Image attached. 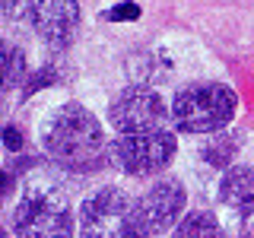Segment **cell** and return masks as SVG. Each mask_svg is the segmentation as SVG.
<instances>
[{"label": "cell", "mask_w": 254, "mask_h": 238, "mask_svg": "<svg viewBox=\"0 0 254 238\" xmlns=\"http://www.w3.org/2000/svg\"><path fill=\"white\" fill-rule=\"evenodd\" d=\"M175 156H178V137L172 130L118 133L108 146V165L133 178H153L165 172Z\"/></svg>", "instance_id": "5"}, {"label": "cell", "mask_w": 254, "mask_h": 238, "mask_svg": "<svg viewBox=\"0 0 254 238\" xmlns=\"http://www.w3.org/2000/svg\"><path fill=\"white\" fill-rule=\"evenodd\" d=\"M108 22H121V19H140V6L133 3V0H124V3H118V6H111V10L102 13Z\"/></svg>", "instance_id": "14"}, {"label": "cell", "mask_w": 254, "mask_h": 238, "mask_svg": "<svg viewBox=\"0 0 254 238\" xmlns=\"http://www.w3.org/2000/svg\"><path fill=\"white\" fill-rule=\"evenodd\" d=\"M185 203H188V190L175 178H159L143 190L140 197H133L137 219H140V226L146 229V235L169 232L175 222H178Z\"/></svg>", "instance_id": "7"}, {"label": "cell", "mask_w": 254, "mask_h": 238, "mask_svg": "<svg viewBox=\"0 0 254 238\" xmlns=\"http://www.w3.org/2000/svg\"><path fill=\"white\" fill-rule=\"evenodd\" d=\"M238 146H242V133L232 130V133H213L210 143L200 149V159L206 165H213V169H226L229 172V162H232V156L238 153Z\"/></svg>", "instance_id": "11"}, {"label": "cell", "mask_w": 254, "mask_h": 238, "mask_svg": "<svg viewBox=\"0 0 254 238\" xmlns=\"http://www.w3.org/2000/svg\"><path fill=\"white\" fill-rule=\"evenodd\" d=\"M3 238H13V235H10V232H3Z\"/></svg>", "instance_id": "17"}, {"label": "cell", "mask_w": 254, "mask_h": 238, "mask_svg": "<svg viewBox=\"0 0 254 238\" xmlns=\"http://www.w3.org/2000/svg\"><path fill=\"white\" fill-rule=\"evenodd\" d=\"M219 203L229 206L235 216H254V169L232 165L219 181Z\"/></svg>", "instance_id": "9"}, {"label": "cell", "mask_w": 254, "mask_h": 238, "mask_svg": "<svg viewBox=\"0 0 254 238\" xmlns=\"http://www.w3.org/2000/svg\"><path fill=\"white\" fill-rule=\"evenodd\" d=\"M235 238H254V216H245L235 229Z\"/></svg>", "instance_id": "16"}, {"label": "cell", "mask_w": 254, "mask_h": 238, "mask_svg": "<svg viewBox=\"0 0 254 238\" xmlns=\"http://www.w3.org/2000/svg\"><path fill=\"white\" fill-rule=\"evenodd\" d=\"M172 108L153 86H124L108 105V121L118 133H146L165 130Z\"/></svg>", "instance_id": "6"}, {"label": "cell", "mask_w": 254, "mask_h": 238, "mask_svg": "<svg viewBox=\"0 0 254 238\" xmlns=\"http://www.w3.org/2000/svg\"><path fill=\"white\" fill-rule=\"evenodd\" d=\"M79 238H149L137 219L133 197L121 187H99L79 203Z\"/></svg>", "instance_id": "4"}, {"label": "cell", "mask_w": 254, "mask_h": 238, "mask_svg": "<svg viewBox=\"0 0 254 238\" xmlns=\"http://www.w3.org/2000/svg\"><path fill=\"white\" fill-rule=\"evenodd\" d=\"M26 73H29L26 51L16 48V45H10V42H3V86H6V89L26 86Z\"/></svg>", "instance_id": "12"}, {"label": "cell", "mask_w": 254, "mask_h": 238, "mask_svg": "<svg viewBox=\"0 0 254 238\" xmlns=\"http://www.w3.org/2000/svg\"><path fill=\"white\" fill-rule=\"evenodd\" d=\"M42 146L45 156L64 172L89 175L99 172L108 162V146L105 130L99 118L79 102H64V105L48 118L42 130Z\"/></svg>", "instance_id": "1"}, {"label": "cell", "mask_w": 254, "mask_h": 238, "mask_svg": "<svg viewBox=\"0 0 254 238\" xmlns=\"http://www.w3.org/2000/svg\"><path fill=\"white\" fill-rule=\"evenodd\" d=\"M16 238H73V206L54 184H29L13 210Z\"/></svg>", "instance_id": "3"}, {"label": "cell", "mask_w": 254, "mask_h": 238, "mask_svg": "<svg viewBox=\"0 0 254 238\" xmlns=\"http://www.w3.org/2000/svg\"><path fill=\"white\" fill-rule=\"evenodd\" d=\"M238 111V95L226 83H188L175 92L172 99V124L175 130L190 133V137H213L222 133V127L232 124Z\"/></svg>", "instance_id": "2"}, {"label": "cell", "mask_w": 254, "mask_h": 238, "mask_svg": "<svg viewBox=\"0 0 254 238\" xmlns=\"http://www.w3.org/2000/svg\"><path fill=\"white\" fill-rule=\"evenodd\" d=\"M32 10V0H3V16L6 19H22Z\"/></svg>", "instance_id": "15"}, {"label": "cell", "mask_w": 254, "mask_h": 238, "mask_svg": "<svg viewBox=\"0 0 254 238\" xmlns=\"http://www.w3.org/2000/svg\"><path fill=\"white\" fill-rule=\"evenodd\" d=\"M29 22L48 48H70L79 29L76 0H32Z\"/></svg>", "instance_id": "8"}, {"label": "cell", "mask_w": 254, "mask_h": 238, "mask_svg": "<svg viewBox=\"0 0 254 238\" xmlns=\"http://www.w3.org/2000/svg\"><path fill=\"white\" fill-rule=\"evenodd\" d=\"M3 146H6V153H10V159L26 153V137H22V130L16 124H6L3 127Z\"/></svg>", "instance_id": "13"}, {"label": "cell", "mask_w": 254, "mask_h": 238, "mask_svg": "<svg viewBox=\"0 0 254 238\" xmlns=\"http://www.w3.org/2000/svg\"><path fill=\"white\" fill-rule=\"evenodd\" d=\"M172 238H229V232L222 229V222L216 219V213L210 210H194L175 226Z\"/></svg>", "instance_id": "10"}]
</instances>
